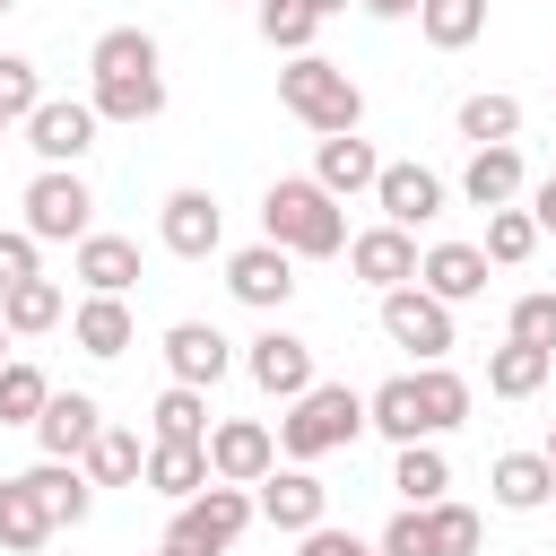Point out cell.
<instances>
[{
    "mask_svg": "<svg viewBox=\"0 0 556 556\" xmlns=\"http://www.w3.org/2000/svg\"><path fill=\"white\" fill-rule=\"evenodd\" d=\"M87 70H96V113L104 122H156L165 113V70H156V35L148 26H104L96 35V52H87Z\"/></svg>",
    "mask_w": 556,
    "mask_h": 556,
    "instance_id": "6da1fadb",
    "label": "cell"
},
{
    "mask_svg": "<svg viewBox=\"0 0 556 556\" xmlns=\"http://www.w3.org/2000/svg\"><path fill=\"white\" fill-rule=\"evenodd\" d=\"M261 235L287 243L295 261H330V252H348V208H339V191H321L313 174H278L269 200H261Z\"/></svg>",
    "mask_w": 556,
    "mask_h": 556,
    "instance_id": "7a4b0ae2",
    "label": "cell"
},
{
    "mask_svg": "<svg viewBox=\"0 0 556 556\" xmlns=\"http://www.w3.org/2000/svg\"><path fill=\"white\" fill-rule=\"evenodd\" d=\"M278 104H287L313 139H330V130H356V122H365L356 78H348L339 61H321V52H287V70H278Z\"/></svg>",
    "mask_w": 556,
    "mask_h": 556,
    "instance_id": "3957f363",
    "label": "cell"
},
{
    "mask_svg": "<svg viewBox=\"0 0 556 556\" xmlns=\"http://www.w3.org/2000/svg\"><path fill=\"white\" fill-rule=\"evenodd\" d=\"M356 434H365V391H348V382H313V391H295L287 417H278V452H287V460L348 452Z\"/></svg>",
    "mask_w": 556,
    "mask_h": 556,
    "instance_id": "277c9868",
    "label": "cell"
},
{
    "mask_svg": "<svg viewBox=\"0 0 556 556\" xmlns=\"http://www.w3.org/2000/svg\"><path fill=\"white\" fill-rule=\"evenodd\" d=\"M252 513H261V504H252V486H226V478H208L191 504H174V530H165V539H174L182 556H226V547L252 530Z\"/></svg>",
    "mask_w": 556,
    "mask_h": 556,
    "instance_id": "5b68a950",
    "label": "cell"
},
{
    "mask_svg": "<svg viewBox=\"0 0 556 556\" xmlns=\"http://www.w3.org/2000/svg\"><path fill=\"white\" fill-rule=\"evenodd\" d=\"M26 235L35 243H87L96 235V191L78 182V165H43L26 182Z\"/></svg>",
    "mask_w": 556,
    "mask_h": 556,
    "instance_id": "8992f818",
    "label": "cell"
},
{
    "mask_svg": "<svg viewBox=\"0 0 556 556\" xmlns=\"http://www.w3.org/2000/svg\"><path fill=\"white\" fill-rule=\"evenodd\" d=\"M382 330H391V348H408L417 365H443L460 339H452V304L443 295H426V287H391L382 295Z\"/></svg>",
    "mask_w": 556,
    "mask_h": 556,
    "instance_id": "52a82bcc",
    "label": "cell"
},
{
    "mask_svg": "<svg viewBox=\"0 0 556 556\" xmlns=\"http://www.w3.org/2000/svg\"><path fill=\"white\" fill-rule=\"evenodd\" d=\"M96 130H104V113H96L87 96H43V104L26 113V148H35L43 165H78V156L96 148Z\"/></svg>",
    "mask_w": 556,
    "mask_h": 556,
    "instance_id": "ba28073f",
    "label": "cell"
},
{
    "mask_svg": "<svg viewBox=\"0 0 556 556\" xmlns=\"http://www.w3.org/2000/svg\"><path fill=\"white\" fill-rule=\"evenodd\" d=\"M156 243H165L174 261H208V252L226 243V208H217V191H200V182H182V191H165V217H156Z\"/></svg>",
    "mask_w": 556,
    "mask_h": 556,
    "instance_id": "9c48e42d",
    "label": "cell"
},
{
    "mask_svg": "<svg viewBox=\"0 0 556 556\" xmlns=\"http://www.w3.org/2000/svg\"><path fill=\"white\" fill-rule=\"evenodd\" d=\"M417 261H426V252H417V235H408V226H391V217H382V226H365V235H348V269H356L374 295L417 287Z\"/></svg>",
    "mask_w": 556,
    "mask_h": 556,
    "instance_id": "30bf717a",
    "label": "cell"
},
{
    "mask_svg": "<svg viewBox=\"0 0 556 556\" xmlns=\"http://www.w3.org/2000/svg\"><path fill=\"white\" fill-rule=\"evenodd\" d=\"M226 287H235V304H252V313H278L287 295H295V252L287 243H243V252H226Z\"/></svg>",
    "mask_w": 556,
    "mask_h": 556,
    "instance_id": "8fae6325",
    "label": "cell"
},
{
    "mask_svg": "<svg viewBox=\"0 0 556 556\" xmlns=\"http://www.w3.org/2000/svg\"><path fill=\"white\" fill-rule=\"evenodd\" d=\"M252 504H261V521L269 530H287V539H304L321 513H330V486L304 469V460H287V469H269L261 486H252Z\"/></svg>",
    "mask_w": 556,
    "mask_h": 556,
    "instance_id": "7c38bea8",
    "label": "cell"
},
{
    "mask_svg": "<svg viewBox=\"0 0 556 556\" xmlns=\"http://www.w3.org/2000/svg\"><path fill=\"white\" fill-rule=\"evenodd\" d=\"M208 469H217L226 486H261V478L278 469V434H269L261 417H226V426H208Z\"/></svg>",
    "mask_w": 556,
    "mask_h": 556,
    "instance_id": "4fadbf2b",
    "label": "cell"
},
{
    "mask_svg": "<svg viewBox=\"0 0 556 556\" xmlns=\"http://www.w3.org/2000/svg\"><path fill=\"white\" fill-rule=\"evenodd\" d=\"M243 374H252L269 400H295V391H313V348H304L295 330H278V321H269V330L243 348Z\"/></svg>",
    "mask_w": 556,
    "mask_h": 556,
    "instance_id": "5bb4252c",
    "label": "cell"
},
{
    "mask_svg": "<svg viewBox=\"0 0 556 556\" xmlns=\"http://www.w3.org/2000/svg\"><path fill=\"white\" fill-rule=\"evenodd\" d=\"M104 434V408L87 400V391H52L43 400V417H35V443H43V460H87V443Z\"/></svg>",
    "mask_w": 556,
    "mask_h": 556,
    "instance_id": "9a60e30c",
    "label": "cell"
},
{
    "mask_svg": "<svg viewBox=\"0 0 556 556\" xmlns=\"http://www.w3.org/2000/svg\"><path fill=\"white\" fill-rule=\"evenodd\" d=\"M165 365H174V382H226V365H235V339L217 330V321H174L165 330Z\"/></svg>",
    "mask_w": 556,
    "mask_h": 556,
    "instance_id": "2e32d148",
    "label": "cell"
},
{
    "mask_svg": "<svg viewBox=\"0 0 556 556\" xmlns=\"http://www.w3.org/2000/svg\"><path fill=\"white\" fill-rule=\"evenodd\" d=\"M374 200H382V217L391 226H426V217H443V174L434 165H382V182H374Z\"/></svg>",
    "mask_w": 556,
    "mask_h": 556,
    "instance_id": "e0dca14e",
    "label": "cell"
},
{
    "mask_svg": "<svg viewBox=\"0 0 556 556\" xmlns=\"http://www.w3.org/2000/svg\"><path fill=\"white\" fill-rule=\"evenodd\" d=\"M313 182H321V191H339V200H348V191H374V182H382V156H374V139H356V130H330V139L313 148Z\"/></svg>",
    "mask_w": 556,
    "mask_h": 556,
    "instance_id": "ac0fdd59",
    "label": "cell"
},
{
    "mask_svg": "<svg viewBox=\"0 0 556 556\" xmlns=\"http://www.w3.org/2000/svg\"><path fill=\"white\" fill-rule=\"evenodd\" d=\"M521 182H530V174H521V148H513V139H504V148H469V165H460V200H469V208H513Z\"/></svg>",
    "mask_w": 556,
    "mask_h": 556,
    "instance_id": "d6986e66",
    "label": "cell"
},
{
    "mask_svg": "<svg viewBox=\"0 0 556 556\" xmlns=\"http://www.w3.org/2000/svg\"><path fill=\"white\" fill-rule=\"evenodd\" d=\"M70 269H78L87 295H130V278H139V243H130V235H87V243H70Z\"/></svg>",
    "mask_w": 556,
    "mask_h": 556,
    "instance_id": "ffe728a7",
    "label": "cell"
},
{
    "mask_svg": "<svg viewBox=\"0 0 556 556\" xmlns=\"http://www.w3.org/2000/svg\"><path fill=\"white\" fill-rule=\"evenodd\" d=\"M486 269H495V261H486L478 243H434V252L417 261V287L443 295V304H469V295H486Z\"/></svg>",
    "mask_w": 556,
    "mask_h": 556,
    "instance_id": "44dd1931",
    "label": "cell"
},
{
    "mask_svg": "<svg viewBox=\"0 0 556 556\" xmlns=\"http://www.w3.org/2000/svg\"><path fill=\"white\" fill-rule=\"evenodd\" d=\"M486 486H495L504 513H539V504H556V460L547 452H504L486 469Z\"/></svg>",
    "mask_w": 556,
    "mask_h": 556,
    "instance_id": "7402d4cb",
    "label": "cell"
},
{
    "mask_svg": "<svg viewBox=\"0 0 556 556\" xmlns=\"http://www.w3.org/2000/svg\"><path fill=\"white\" fill-rule=\"evenodd\" d=\"M52 530H61V521L43 513L35 478H0V547H9V556H35V547H43Z\"/></svg>",
    "mask_w": 556,
    "mask_h": 556,
    "instance_id": "603a6c76",
    "label": "cell"
},
{
    "mask_svg": "<svg viewBox=\"0 0 556 556\" xmlns=\"http://www.w3.org/2000/svg\"><path fill=\"white\" fill-rule=\"evenodd\" d=\"M365 426L391 434V443H434L426 434V408H417V374H391L382 391H365Z\"/></svg>",
    "mask_w": 556,
    "mask_h": 556,
    "instance_id": "cb8c5ba5",
    "label": "cell"
},
{
    "mask_svg": "<svg viewBox=\"0 0 556 556\" xmlns=\"http://www.w3.org/2000/svg\"><path fill=\"white\" fill-rule=\"evenodd\" d=\"M208 478H217V469H208V443H148V486H156L165 504H191Z\"/></svg>",
    "mask_w": 556,
    "mask_h": 556,
    "instance_id": "d4e9b609",
    "label": "cell"
},
{
    "mask_svg": "<svg viewBox=\"0 0 556 556\" xmlns=\"http://www.w3.org/2000/svg\"><path fill=\"white\" fill-rule=\"evenodd\" d=\"M70 339H78L87 356H122V348L139 339V321H130V304H122V295H87V304L70 313Z\"/></svg>",
    "mask_w": 556,
    "mask_h": 556,
    "instance_id": "484cf974",
    "label": "cell"
},
{
    "mask_svg": "<svg viewBox=\"0 0 556 556\" xmlns=\"http://www.w3.org/2000/svg\"><path fill=\"white\" fill-rule=\"evenodd\" d=\"M35 478V495H43V513L61 521V530H78L87 513H96V478L78 469V460H43V469H26Z\"/></svg>",
    "mask_w": 556,
    "mask_h": 556,
    "instance_id": "4316f807",
    "label": "cell"
},
{
    "mask_svg": "<svg viewBox=\"0 0 556 556\" xmlns=\"http://www.w3.org/2000/svg\"><path fill=\"white\" fill-rule=\"evenodd\" d=\"M547 374H556V356H547V348H530V339H504V348L486 356V391H495V400H530Z\"/></svg>",
    "mask_w": 556,
    "mask_h": 556,
    "instance_id": "83f0119b",
    "label": "cell"
},
{
    "mask_svg": "<svg viewBox=\"0 0 556 556\" xmlns=\"http://www.w3.org/2000/svg\"><path fill=\"white\" fill-rule=\"evenodd\" d=\"M156 443H208V391L200 382H165L156 391Z\"/></svg>",
    "mask_w": 556,
    "mask_h": 556,
    "instance_id": "f1b7e54d",
    "label": "cell"
},
{
    "mask_svg": "<svg viewBox=\"0 0 556 556\" xmlns=\"http://www.w3.org/2000/svg\"><path fill=\"white\" fill-rule=\"evenodd\" d=\"M96 486H130V478H148V452H139V434L130 426H104L96 443H87V460H78Z\"/></svg>",
    "mask_w": 556,
    "mask_h": 556,
    "instance_id": "f546056e",
    "label": "cell"
},
{
    "mask_svg": "<svg viewBox=\"0 0 556 556\" xmlns=\"http://www.w3.org/2000/svg\"><path fill=\"white\" fill-rule=\"evenodd\" d=\"M391 486H400V504H443V486H452V460H443L434 443H400V460H391Z\"/></svg>",
    "mask_w": 556,
    "mask_h": 556,
    "instance_id": "4dcf8cb0",
    "label": "cell"
},
{
    "mask_svg": "<svg viewBox=\"0 0 556 556\" xmlns=\"http://www.w3.org/2000/svg\"><path fill=\"white\" fill-rule=\"evenodd\" d=\"M417 35H426L434 52H460V43L486 35V0H426V9H417Z\"/></svg>",
    "mask_w": 556,
    "mask_h": 556,
    "instance_id": "1f68e13d",
    "label": "cell"
},
{
    "mask_svg": "<svg viewBox=\"0 0 556 556\" xmlns=\"http://www.w3.org/2000/svg\"><path fill=\"white\" fill-rule=\"evenodd\" d=\"M61 313H70V295H61L52 278H26V287H9V295H0V321H9L17 339H35V330H52Z\"/></svg>",
    "mask_w": 556,
    "mask_h": 556,
    "instance_id": "d6a6232c",
    "label": "cell"
},
{
    "mask_svg": "<svg viewBox=\"0 0 556 556\" xmlns=\"http://www.w3.org/2000/svg\"><path fill=\"white\" fill-rule=\"evenodd\" d=\"M417 408H426V434H452L469 417V382L452 365H417Z\"/></svg>",
    "mask_w": 556,
    "mask_h": 556,
    "instance_id": "836d02e7",
    "label": "cell"
},
{
    "mask_svg": "<svg viewBox=\"0 0 556 556\" xmlns=\"http://www.w3.org/2000/svg\"><path fill=\"white\" fill-rule=\"evenodd\" d=\"M252 17L269 35V52H313V26H321L313 0H252Z\"/></svg>",
    "mask_w": 556,
    "mask_h": 556,
    "instance_id": "e575fe53",
    "label": "cell"
},
{
    "mask_svg": "<svg viewBox=\"0 0 556 556\" xmlns=\"http://www.w3.org/2000/svg\"><path fill=\"white\" fill-rule=\"evenodd\" d=\"M495 269H513V261H530L539 252V217L530 208H486V243H478Z\"/></svg>",
    "mask_w": 556,
    "mask_h": 556,
    "instance_id": "d590c367",
    "label": "cell"
},
{
    "mask_svg": "<svg viewBox=\"0 0 556 556\" xmlns=\"http://www.w3.org/2000/svg\"><path fill=\"white\" fill-rule=\"evenodd\" d=\"M43 400H52V382H43L26 356H9V365H0V426H35Z\"/></svg>",
    "mask_w": 556,
    "mask_h": 556,
    "instance_id": "8d00e7d4",
    "label": "cell"
},
{
    "mask_svg": "<svg viewBox=\"0 0 556 556\" xmlns=\"http://www.w3.org/2000/svg\"><path fill=\"white\" fill-rule=\"evenodd\" d=\"M513 130H521V104H513V96H469V104H460V139H469V148H504Z\"/></svg>",
    "mask_w": 556,
    "mask_h": 556,
    "instance_id": "74e56055",
    "label": "cell"
},
{
    "mask_svg": "<svg viewBox=\"0 0 556 556\" xmlns=\"http://www.w3.org/2000/svg\"><path fill=\"white\" fill-rule=\"evenodd\" d=\"M382 556H443V539H434V513L426 504H400L391 521H382V539H374Z\"/></svg>",
    "mask_w": 556,
    "mask_h": 556,
    "instance_id": "f35d334b",
    "label": "cell"
},
{
    "mask_svg": "<svg viewBox=\"0 0 556 556\" xmlns=\"http://www.w3.org/2000/svg\"><path fill=\"white\" fill-rule=\"evenodd\" d=\"M426 513H434V539H443V556H478L486 521H478L469 504H452V495H443V504H426Z\"/></svg>",
    "mask_w": 556,
    "mask_h": 556,
    "instance_id": "ab89813d",
    "label": "cell"
},
{
    "mask_svg": "<svg viewBox=\"0 0 556 556\" xmlns=\"http://www.w3.org/2000/svg\"><path fill=\"white\" fill-rule=\"evenodd\" d=\"M35 104H43V78H35V61L0 52V113H9V122H26Z\"/></svg>",
    "mask_w": 556,
    "mask_h": 556,
    "instance_id": "60d3db41",
    "label": "cell"
},
{
    "mask_svg": "<svg viewBox=\"0 0 556 556\" xmlns=\"http://www.w3.org/2000/svg\"><path fill=\"white\" fill-rule=\"evenodd\" d=\"M504 339H530V348L556 356V295H513V330Z\"/></svg>",
    "mask_w": 556,
    "mask_h": 556,
    "instance_id": "b9f144b4",
    "label": "cell"
},
{
    "mask_svg": "<svg viewBox=\"0 0 556 556\" xmlns=\"http://www.w3.org/2000/svg\"><path fill=\"white\" fill-rule=\"evenodd\" d=\"M35 252H43V243H35L26 226H0V295H9V287H26V278H43V269H35Z\"/></svg>",
    "mask_w": 556,
    "mask_h": 556,
    "instance_id": "7bdbcfd3",
    "label": "cell"
},
{
    "mask_svg": "<svg viewBox=\"0 0 556 556\" xmlns=\"http://www.w3.org/2000/svg\"><path fill=\"white\" fill-rule=\"evenodd\" d=\"M295 556H382V547H365L356 530H330V521H313V530L295 539Z\"/></svg>",
    "mask_w": 556,
    "mask_h": 556,
    "instance_id": "ee69618b",
    "label": "cell"
},
{
    "mask_svg": "<svg viewBox=\"0 0 556 556\" xmlns=\"http://www.w3.org/2000/svg\"><path fill=\"white\" fill-rule=\"evenodd\" d=\"M530 217H539V235H556V174L530 191Z\"/></svg>",
    "mask_w": 556,
    "mask_h": 556,
    "instance_id": "f6af8a7d",
    "label": "cell"
},
{
    "mask_svg": "<svg viewBox=\"0 0 556 556\" xmlns=\"http://www.w3.org/2000/svg\"><path fill=\"white\" fill-rule=\"evenodd\" d=\"M356 9H365V17H417L426 0H356Z\"/></svg>",
    "mask_w": 556,
    "mask_h": 556,
    "instance_id": "bcb514c9",
    "label": "cell"
},
{
    "mask_svg": "<svg viewBox=\"0 0 556 556\" xmlns=\"http://www.w3.org/2000/svg\"><path fill=\"white\" fill-rule=\"evenodd\" d=\"M9 339H17V330H9V321H0V365H9Z\"/></svg>",
    "mask_w": 556,
    "mask_h": 556,
    "instance_id": "7dc6e473",
    "label": "cell"
},
{
    "mask_svg": "<svg viewBox=\"0 0 556 556\" xmlns=\"http://www.w3.org/2000/svg\"><path fill=\"white\" fill-rule=\"evenodd\" d=\"M313 9H321V17H330V9H348V0H313Z\"/></svg>",
    "mask_w": 556,
    "mask_h": 556,
    "instance_id": "c3c4849f",
    "label": "cell"
},
{
    "mask_svg": "<svg viewBox=\"0 0 556 556\" xmlns=\"http://www.w3.org/2000/svg\"><path fill=\"white\" fill-rule=\"evenodd\" d=\"M156 556H182V547H174V539H165V547H156Z\"/></svg>",
    "mask_w": 556,
    "mask_h": 556,
    "instance_id": "681fc988",
    "label": "cell"
},
{
    "mask_svg": "<svg viewBox=\"0 0 556 556\" xmlns=\"http://www.w3.org/2000/svg\"><path fill=\"white\" fill-rule=\"evenodd\" d=\"M547 460H556V426H547Z\"/></svg>",
    "mask_w": 556,
    "mask_h": 556,
    "instance_id": "f907efd6",
    "label": "cell"
},
{
    "mask_svg": "<svg viewBox=\"0 0 556 556\" xmlns=\"http://www.w3.org/2000/svg\"><path fill=\"white\" fill-rule=\"evenodd\" d=\"M9 9H17V0H0V17H9Z\"/></svg>",
    "mask_w": 556,
    "mask_h": 556,
    "instance_id": "816d5d0a",
    "label": "cell"
},
{
    "mask_svg": "<svg viewBox=\"0 0 556 556\" xmlns=\"http://www.w3.org/2000/svg\"><path fill=\"white\" fill-rule=\"evenodd\" d=\"M0 130H9V113H0Z\"/></svg>",
    "mask_w": 556,
    "mask_h": 556,
    "instance_id": "f5cc1de1",
    "label": "cell"
},
{
    "mask_svg": "<svg viewBox=\"0 0 556 556\" xmlns=\"http://www.w3.org/2000/svg\"><path fill=\"white\" fill-rule=\"evenodd\" d=\"M0 556H9V547H0Z\"/></svg>",
    "mask_w": 556,
    "mask_h": 556,
    "instance_id": "db71d44e",
    "label": "cell"
}]
</instances>
